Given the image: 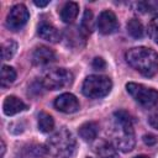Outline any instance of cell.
<instances>
[{
    "label": "cell",
    "mask_w": 158,
    "mask_h": 158,
    "mask_svg": "<svg viewBox=\"0 0 158 158\" xmlns=\"http://www.w3.org/2000/svg\"><path fill=\"white\" fill-rule=\"evenodd\" d=\"M126 62L144 77H153L158 72V53L148 47H135L126 52Z\"/></svg>",
    "instance_id": "1"
},
{
    "label": "cell",
    "mask_w": 158,
    "mask_h": 158,
    "mask_svg": "<svg viewBox=\"0 0 158 158\" xmlns=\"http://www.w3.org/2000/svg\"><path fill=\"white\" fill-rule=\"evenodd\" d=\"M115 125L112 131V138L116 148L122 152H130L135 147V132L132 126V117L127 111L120 110L114 114Z\"/></svg>",
    "instance_id": "2"
},
{
    "label": "cell",
    "mask_w": 158,
    "mask_h": 158,
    "mask_svg": "<svg viewBox=\"0 0 158 158\" xmlns=\"http://www.w3.org/2000/svg\"><path fill=\"white\" fill-rule=\"evenodd\" d=\"M75 138L65 128H60L54 132L46 143L48 153L56 158H72L75 152Z\"/></svg>",
    "instance_id": "3"
},
{
    "label": "cell",
    "mask_w": 158,
    "mask_h": 158,
    "mask_svg": "<svg viewBox=\"0 0 158 158\" xmlns=\"http://www.w3.org/2000/svg\"><path fill=\"white\" fill-rule=\"evenodd\" d=\"M112 88V81L105 75H89L85 78L81 91L86 98L100 99L106 96Z\"/></svg>",
    "instance_id": "4"
},
{
    "label": "cell",
    "mask_w": 158,
    "mask_h": 158,
    "mask_svg": "<svg viewBox=\"0 0 158 158\" xmlns=\"http://www.w3.org/2000/svg\"><path fill=\"white\" fill-rule=\"evenodd\" d=\"M73 74L72 72L64 69V68H57L48 70L41 80V84L49 90H58L65 86H69L73 83Z\"/></svg>",
    "instance_id": "5"
},
{
    "label": "cell",
    "mask_w": 158,
    "mask_h": 158,
    "mask_svg": "<svg viewBox=\"0 0 158 158\" xmlns=\"http://www.w3.org/2000/svg\"><path fill=\"white\" fill-rule=\"evenodd\" d=\"M126 90L139 105L144 107L154 106L158 102V91L153 88H148L138 83H127Z\"/></svg>",
    "instance_id": "6"
},
{
    "label": "cell",
    "mask_w": 158,
    "mask_h": 158,
    "mask_svg": "<svg viewBox=\"0 0 158 158\" xmlns=\"http://www.w3.org/2000/svg\"><path fill=\"white\" fill-rule=\"evenodd\" d=\"M28 19L30 12L27 7L23 4H17L9 11L6 17V26L12 31H17L27 23Z\"/></svg>",
    "instance_id": "7"
},
{
    "label": "cell",
    "mask_w": 158,
    "mask_h": 158,
    "mask_svg": "<svg viewBox=\"0 0 158 158\" xmlns=\"http://www.w3.org/2000/svg\"><path fill=\"white\" fill-rule=\"evenodd\" d=\"M98 28L102 35H111L118 30V21L116 15L110 10H104L98 19Z\"/></svg>",
    "instance_id": "8"
},
{
    "label": "cell",
    "mask_w": 158,
    "mask_h": 158,
    "mask_svg": "<svg viewBox=\"0 0 158 158\" xmlns=\"http://www.w3.org/2000/svg\"><path fill=\"white\" fill-rule=\"evenodd\" d=\"M54 106H56L57 110H59L64 114H73V112L78 111L79 101L73 94L64 93V94H60L54 100Z\"/></svg>",
    "instance_id": "9"
},
{
    "label": "cell",
    "mask_w": 158,
    "mask_h": 158,
    "mask_svg": "<svg viewBox=\"0 0 158 158\" xmlns=\"http://www.w3.org/2000/svg\"><path fill=\"white\" fill-rule=\"evenodd\" d=\"M56 59L54 52L46 46H38L33 49L31 60L35 65H47Z\"/></svg>",
    "instance_id": "10"
},
{
    "label": "cell",
    "mask_w": 158,
    "mask_h": 158,
    "mask_svg": "<svg viewBox=\"0 0 158 158\" xmlns=\"http://www.w3.org/2000/svg\"><path fill=\"white\" fill-rule=\"evenodd\" d=\"M27 110V105L20 100L19 98L14 96V95H10L7 96L5 100H4V104H2V111L5 115L7 116H12V115H16L19 112H22Z\"/></svg>",
    "instance_id": "11"
},
{
    "label": "cell",
    "mask_w": 158,
    "mask_h": 158,
    "mask_svg": "<svg viewBox=\"0 0 158 158\" xmlns=\"http://www.w3.org/2000/svg\"><path fill=\"white\" fill-rule=\"evenodd\" d=\"M37 33L41 38L48 41V42H52V43H56L60 40V33L59 31L51 23L48 22H42L40 26H38V30H37Z\"/></svg>",
    "instance_id": "12"
},
{
    "label": "cell",
    "mask_w": 158,
    "mask_h": 158,
    "mask_svg": "<svg viewBox=\"0 0 158 158\" xmlns=\"http://www.w3.org/2000/svg\"><path fill=\"white\" fill-rule=\"evenodd\" d=\"M48 153L47 148L41 144H27L21 149L20 158H43Z\"/></svg>",
    "instance_id": "13"
},
{
    "label": "cell",
    "mask_w": 158,
    "mask_h": 158,
    "mask_svg": "<svg viewBox=\"0 0 158 158\" xmlns=\"http://www.w3.org/2000/svg\"><path fill=\"white\" fill-rule=\"evenodd\" d=\"M78 12H79V5L77 2H74V1L65 2L60 10V19L63 22L70 23L77 19Z\"/></svg>",
    "instance_id": "14"
},
{
    "label": "cell",
    "mask_w": 158,
    "mask_h": 158,
    "mask_svg": "<svg viewBox=\"0 0 158 158\" xmlns=\"http://www.w3.org/2000/svg\"><path fill=\"white\" fill-rule=\"evenodd\" d=\"M78 132H79V136H80L84 141L90 142V141H93V139L96 138L98 132H99V126H98L96 122L89 121V122L83 123V125L79 127Z\"/></svg>",
    "instance_id": "15"
},
{
    "label": "cell",
    "mask_w": 158,
    "mask_h": 158,
    "mask_svg": "<svg viewBox=\"0 0 158 158\" xmlns=\"http://www.w3.org/2000/svg\"><path fill=\"white\" fill-rule=\"evenodd\" d=\"M94 151H95V153L99 158H118L116 148L111 143L105 142V141L99 142L95 146Z\"/></svg>",
    "instance_id": "16"
},
{
    "label": "cell",
    "mask_w": 158,
    "mask_h": 158,
    "mask_svg": "<svg viewBox=\"0 0 158 158\" xmlns=\"http://www.w3.org/2000/svg\"><path fill=\"white\" fill-rule=\"evenodd\" d=\"M54 127V120L53 117L47 112H40L38 114V130L43 133H48Z\"/></svg>",
    "instance_id": "17"
},
{
    "label": "cell",
    "mask_w": 158,
    "mask_h": 158,
    "mask_svg": "<svg viewBox=\"0 0 158 158\" xmlns=\"http://www.w3.org/2000/svg\"><path fill=\"white\" fill-rule=\"evenodd\" d=\"M94 30V20H93V12L90 10H85L80 25V32L85 36L90 35Z\"/></svg>",
    "instance_id": "18"
},
{
    "label": "cell",
    "mask_w": 158,
    "mask_h": 158,
    "mask_svg": "<svg viewBox=\"0 0 158 158\" xmlns=\"http://www.w3.org/2000/svg\"><path fill=\"white\" fill-rule=\"evenodd\" d=\"M127 32L131 37L133 38H141L143 36V25L141 23L139 20L137 19H131L128 22H127Z\"/></svg>",
    "instance_id": "19"
},
{
    "label": "cell",
    "mask_w": 158,
    "mask_h": 158,
    "mask_svg": "<svg viewBox=\"0 0 158 158\" xmlns=\"http://www.w3.org/2000/svg\"><path fill=\"white\" fill-rule=\"evenodd\" d=\"M16 79V72L12 67L9 65H4L1 68V86H9L10 84H12Z\"/></svg>",
    "instance_id": "20"
},
{
    "label": "cell",
    "mask_w": 158,
    "mask_h": 158,
    "mask_svg": "<svg viewBox=\"0 0 158 158\" xmlns=\"http://www.w3.org/2000/svg\"><path fill=\"white\" fill-rule=\"evenodd\" d=\"M16 49H17V43L15 41H12V40L5 41L1 44V57H2V59L4 60L10 59L16 53Z\"/></svg>",
    "instance_id": "21"
},
{
    "label": "cell",
    "mask_w": 158,
    "mask_h": 158,
    "mask_svg": "<svg viewBox=\"0 0 158 158\" xmlns=\"http://www.w3.org/2000/svg\"><path fill=\"white\" fill-rule=\"evenodd\" d=\"M148 35L156 43H158V16H154L149 21V23H148Z\"/></svg>",
    "instance_id": "22"
},
{
    "label": "cell",
    "mask_w": 158,
    "mask_h": 158,
    "mask_svg": "<svg viewBox=\"0 0 158 158\" xmlns=\"http://www.w3.org/2000/svg\"><path fill=\"white\" fill-rule=\"evenodd\" d=\"M148 123H149L153 128L158 130V109H156V110L148 116Z\"/></svg>",
    "instance_id": "23"
},
{
    "label": "cell",
    "mask_w": 158,
    "mask_h": 158,
    "mask_svg": "<svg viewBox=\"0 0 158 158\" xmlns=\"http://www.w3.org/2000/svg\"><path fill=\"white\" fill-rule=\"evenodd\" d=\"M105 67H106V63H105V60H104L102 58H100V57L94 58V60H93V68H94V69L101 70V69H104Z\"/></svg>",
    "instance_id": "24"
},
{
    "label": "cell",
    "mask_w": 158,
    "mask_h": 158,
    "mask_svg": "<svg viewBox=\"0 0 158 158\" xmlns=\"http://www.w3.org/2000/svg\"><path fill=\"white\" fill-rule=\"evenodd\" d=\"M143 142L146 144H148V146H152V144H154L157 142V138L153 135H144L143 136Z\"/></svg>",
    "instance_id": "25"
},
{
    "label": "cell",
    "mask_w": 158,
    "mask_h": 158,
    "mask_svg": "<svg viewBox=\"0 0 158 158\" xmlns=\"http://www.w3.org/2000/svg\"><path fill=\"white\" fill-rule=\"evenodd\" d=\"M48 4H49V1H38V0L35 1V5L38 6V7H44V6H47Z\"/></svg>",
    "instance_id": "26"
},
{
    "label": "cell",
    "mask_w": 158,
    "mask_h": 158,
    "mask_svg": "<svg viewBox=\"0 0 158 158\" xmlns=\"http://www.w3.org/2000/svg\"><path fill=\"white\" fill-rule=\"evenodd\" d=\"M4 153H5V143L4 141H1V157H4Z\"/></svg>",
    "instance_id": "27"
},
{
    "label": "cell",
    "mask_w": 158,
    "mask_h": 158,
    "mask_svg": "<svg viewBox=\"0 0 158 158\" xmlns=\"http://www.w3.org/2000/svg\"><path fill=\"white\" fill-rule=\"evenodd\" d=\"M135 158H149V157H147V156H143V154H141V156H137V157H135Z\"/></svg>",
    "instance_id": "28"
}]
</instances>
